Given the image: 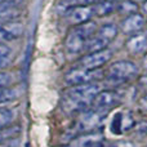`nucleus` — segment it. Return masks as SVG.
I'll use <instances>...</instances> for the list:
<instances>
[{
  "label": "nucleus",
  "mask_w": 147,
  "mask_h": 147,
  "mask_svg": "<svg viewBox=\"0 0 147 147\" xmlns=\"http://www.w3.org/2000/svg\"><path fill=\"white\" fill-rule=\"evenodd\" d=\"M101 90H103L101 83L70 86L62 96L61 106L67 114H81L90 109L94 98Z\"/></svg>",
  "instance_id": "1"
},
{
  "label": "nucleus",
  "mask_w": 147,
  "mask_h": 147,
  "mask_svg": "<svg viewBox=\"0 0 147 147\" xmlns=\"http://www.w3.org/2000/svg\"><path fill=\"white\" fill-rule=\"evenodd\" d=\"M138 76H140V67L137 66V63L129 59H121L112 62L107 67L103 79L109 85L116 88L132 83L133 80H137Z\"/></svg>",
  "instance_id": "2"
},
{
  "label": "nucleus",
  "mask_w": 147,
  "mask_h": 147,
  "mask_svg": "<svg viewBox=\"0 0 147 147\" xmlns=\"http://www.w3.org/2000/svg\"><path fill=\"white\" fill-rule=\"evenodd\" d=\"M97 30V25L94 22H86L83 25L74 26L70 32L66 36L65 47L67 53L70 54H79L81 52H85L89 39L92 38Z\"/></svg>",
  "instance_id": "3"
},
{
  "label": "nucleus",
  "mask_w": 147,
  "mask_h": 147,
  "mask_svg": "<svg viewBox=\"0 0 147 147\" xmlns=\"http://www.w3.org/2000/svg\"><path fill=\"white\" fill-rule=\"evenodd\" d=\"M136 123V115L130 109L114 110L109 123L110 133L114 136H123L128 132H132Z\"/></svg>",
  "instance_id": "4"
},
{
  "label": "nucleus",
  "mask_w": 147,
  "mask_h": 147,
  "mask_svg": "<svg viewBox=\"0 0 147 147\" xmlns=\"http://www.w3.org/2000/svg\"><path fill=\"white\" fill-rule=\"evenodd\" d=\"M117 32H119V28L114 23H106V25H102L101 27H97L96 32L89 39L85 52L90 53V52L106 49L109 44L117 36Z\"/></svg>",
  "instance_id": "5"
},
{
  "label": "nucleus",
  "mask_w": 147,
  "mask_h": 147,
  "mask_svg": "<svg viewBox=\"0 0 147 147\" xmlns=\"http://www.w3.org/2000/svg\"><path fill=\"white\" fill-rule=\"evenodd\" d=\"M105 78L103 70H86L81 67H75L71 69L65 75V81L67 85L75 86V85H85V84L92 83H99L101 79Z\"/></svg>",
  "instance_id": "6"
},
{
  "label": "nucleus",
  "mask_w": 147,
  "mask_h": 147,
  "mask_svg": "<svg viewBox=\"0 0 147 147\" xmlns=\"http://www.w3.org/2000/svg\"><path fill=\"white\" fill-rule=\"evenodd\" d=\"M121 105V96L116 90H101L94 98L92 109L109 115L112 110L117 109Z\"/></svg>",
  "instance_id": "7"
},
{
  "label": "nucleus",
  "mask_w": 147,
  "mask_h": 147,
  "mask_svg": "<svg viewBox=\"0 0 147 147\" xmlns=\"http://www.w3.org/2000/svg\"><path fill=\"white\" fill-rule=\"evenodd\" d=\"M106 117H107L106 114L99 112L90 107V109H88L86 111L80 114L75 128H76V130H79V132L83 133V134L90 133V132H93L94 129H97Z\"/></svg>",
  "instance_id": "8"
},
{
  "label": "nucleus",
  "mask_w": 147,
  "mask_h": 147,
  "mask_svg": "<svg viewBox=\"0 0 147 147\" xmlns=\"http://www.w3.org/2000/svg\"><path fill=\"white\" fill-rule=\"evenodd\" d=\"M112 58V52L110 49H102V51L90 52L83 56L78 62V67L86 70H99L103 67Z\"/></svg>",
  "instance_id": "9"
},
{
  "label": "nucleus",
  "mask_w": 147,
  "mask_h": 147,
  "mask_svg": "<svg viewBox=\"0 0 147 147\" xmlns=\"http://www.w3.org/2000/svg\"><path fill=\"white\" fill-rule=\"evenodd\" d=\"M63 147H105V138L102 133L90 132L79 134Z\"/></svg>",
  "instance_id": "10"
},
{
  "label": "nucleus",
  "mask_w": 147,
  "mask_h": 147,
  "mask_svg": "<svg viewBox=\"0 0 147 147\" xmlns=\"http://www.w3.org/2000/svg\"><path fill=\"white\" fill-rule=\"evenodd\" d=\"M67 22L72 26H79L83 23L90 22L92 17H94L93 5L92 7H75L65 12Z\"/></svg>",
  "instance_id": "11"
},
{
  "label": "nucleus",
  "mask_w": 147,
  "mask_h": 147,
  "mask_svg": "<svg viewBox=\"0 0 147 147\" xmlns=\"http://www.w3.org/2000/svg\"><path fill=\"white\" fill-rule=\"evenodd\" d=\"M147 20L145 18V16L141 14V13H134V14H130L128 17H125L121 21V25L120 28L124 34L128 35H136V34H140L143 30V27L146 26Z\"/></svg>",
  "instance_id": "12"
},
{
  "label": "nucleus",
  "mask_w": 147,
  "mask_h": 147,
  "mask_svg": "<svg viewBox=\"0 0 147 147\" xmlns=\"http://www.w3.org/2000/svg\"><path fill=\"white\" fill-rule=\"evenodd\" d=\"M23 35V25L17 21L9 22L5 25H0V45L7 44L8 41H12Z\"/></svg>",
  "instance_id": "13"
},
{
  "label": "nucleus",
  "mask_w": 147,
  "mask_h": 147,
  "mask_svg": "<svg viewBox=\"0 0 147 147\" xmlns=\"http://www.w3.org/2000/svg\"><path fill=\"white\" fill-rule=\"evenodd\" d=\"M127 51L132 56H145L147 52V34H136L127 40Z\"/></svg>",
  "instance_id": "14"
},
{
  "label": "nucleus",
  "mask_w": 147,
  "mask_h": 147,
  "mask_svg": "<svg viewBox=\"0 0 147 147\" xmlns=\"http://www.w3.org/2000/svg\"><path fill=\"white\" fill-rule=\"evenodd\" d=\"M20 16H21V9L17 5V3L0 4V25L14 22Z\"/></svg>",
  "instance_id": "15"
},
{
  "label": "nucleus",
  "mask_w": 147,
  "mask_h": 147,
  "mask_svg": "<svg viewBox=\"0 0 147 147\" xmlns=\"http://www.w3.org/2000/svg\"><path fill=\"white\" fill-rule=\"evenodd\" d=\"M117 8L116 1L114 0H99L97 4L93 5L94 17H105L114 13Z\"/></svg>",
  "instance_id": "16"
},
{
  "label": "nucleus",
  "mask_w": 147,
  "mask_h": 147,
  "mask_svg": "<svg viewBox=\"0 0 147 147\" xmlns=\"http://www.w3.org/2000/svg\"><path fill=\"white\" fill-rule=\"evenodd\" d=\"M14 58V52L8 44H1L0 45V71L8 67L12 63Z\"/></svg>",
  "instance_id": "17"
},
{
  "label": "nucleus",
  "mask_w": 147,
  "mask_h": 147,
  "mask_svg": "<svg viewBox=\"0 0 147 147\" xmlns=\"http://www.w3.org/2000/svg\"><path fill=\"white\" fill-rule=\"evenodd\" d=\"M98 1L99 0H61L58 7L59 9L66 12V10L75 7H92V5L97 4Z\"/></svg>",
  "instance_id": "18"
},
{
  "label": "nucleus",
  "mask_w": 147,
  "mask_h": 147,
  "mask_svg": "<svg viewBox=\"0 0 147 147\" xmlns=\"http://www.w3.org/2000/svg\"><path fill=\"white\" fill-rule=\"evenodd\" d=\"M13 119H14V114L12 110L0 106V132L9 128V125L13 123Z\"/></svg>",
  "instance_id": "19"
},
{
  "label": "nucleus",
  "mask_w": 147,
  "mask_h": 147,
  "mask_svg": "<svg viewBox=\"0 0 147 147\" xmlns=\"http://www.w3.org/2000/svg\"><path fill=\"white\" fill-rule=\"evenodd\" d=\"M116 10H119L120 14L128 17V16H130V14H134V13H137L138 5L136 4L134 1H132V0H125V1H121L120 4H117Z\"/></svg>",
  "instance_id": "20"
},
{
  "label": "nucleus",
  "mask_w": 147,
  "mask_h": 147,
  "mask_svg": "<svg viewBox=\"0 0 147 147\" xmlns=\"http://www.w3.org/2000/svg\"><path fill=\"white\" fill-rule=\"evenodd\" d=\"M133 136L138 140H143L147 137V121H140L136 123L134 128L132 129Z\"/></svg>",
  "instance_id": "21"
},
{
  "label": "nucleus",
  "mask_w": 147,
  "mask_h": 147,
  "mask_svg": "<svg viewBox=\"0 0 147 147\" xmlns=\"http://www.w3.org/2000/svg\"><path fill=\"white\" fill-rule=\"evenodd\" d=\"M10 75L4 71H0V94H3L4 92L8 90L10 85Z\"/></svg>",
  "instance_id": "22"
},
{
  "label": "nucleus",
  "mask_w": 147,
  "mask_h": 147,
  "mask_svg": "<svg viewBox=\"0 0 147 147\" xmlns=\"http://www.w3.org/2000/svg\"><path fill=\"white\" fill-rule=\"evenodd\" d=\"M136 85H137L138 90L142 93V96L147 94V74H145V75H142V76H138Z\"/></svg>",
  "instance_id": "23"
},
{
  "label": "nucleus",
  "mask_w": 147,
  "mask_h": 147,
  "mask_svg": "<svg viewBox=\"0 0 147 147\" xmlns=\"http://www.w3.org/2000/svg\"><path fill=\"white\" fill-rule=\"evenodd\" d=\"M14 134H16V132H10L9 128L1 130V132H0V145H4L5 142L12 141V138L14 137Z\"/></svg>",
  "instance_id": "24"
},
{
  "label": "nucleus",
  "mask_w": 147,
  "mask_h": 147,
  "mask_svg": "<svg viewBox=\"0 0 147 147\" xmlns=\"http://www.w3.org/2000/svg\"><path fill=\"white\" fill-rule=\"evenodd\" d=\"M138 109H140V111L142 112L143 115L147 116V94L141 96L140 101H138Z\"/></svg>",
  "instance_id": "25"
},
{
  "label": "nucleus",
  "mask_w": 147,
  "mask_h": 147,
  "mask_svg": "<svg viewBox=\"0 0 147 147\" xmlns=\"http://www.w3.org/2000/svg\"><path fill=\"white\" fill-rule=\"evenodd\" d=\"M142 66H143V69L147 71V52H146V54L142 57Z\"/></svg>",
  "instance_id": "26"
},
{
  "label": "nucleus",
  "mask_w": 147,
  "mask_h": 147,
  "mask_svg": "<svg viewBox=\"0 0 147 147\" xmlns=\"http://www.w3.org/2000/svg\"><path fill=\"white\" fill-rule=\"evenodd\" d=\"M142 12L145 13V14H147V0L142 4Z\"/></svg>",
  "instance_id": "27"
},
{
  "label": "nucleus",
  "mask_w": 147,
  "mask_h": 147,
  "mask_svg": "<svg viewBox=\"0 0 147 147\" xmlns=\"http://www.w3.org/2000/svg\"><path fill=\"white\" fill-rule=\"evenodd\" d=\"M8 3H17V0H0V4H8Z\"/></svg>",
  "instance_id": "28"
},
{
  "label": "nucleus",
  "mask_w": 147,
  "mask_h": 147,
  "mask_svg": "<svg viewBox=\"0 0 147 147\" xmlns=\"http://www.w3.org/2000/svg\"><path fill=\"white\" fill-rule=\"evenodd\" d=\"M132 1H134L136 4H137V3H145L146 0H132Z\"/></svg>",
  "instance_id": "29"
},
{
  "label": "nucleus",
  "mask_w": 147,
  "mask_h": 147,
  "mask_svg": "<svg viewBox=\"0 0 147 147\" xmlns=\"http://www.w3.org/2000/svg\"><path fill=\"white\" fill-rule=\"evenodd\" d=\"M114 1H116V0H114Z\"/></svg>",
  "instance_id": "30"
},
{
  "label": "nucleus",
  "mask_w": 147,
  "mask_h": 147,
  "mask_svg": "<svg viewBox=\"0 0 147 147\" xmlns=\"http://www.w3.org/2000/svg\"><path fill=\"white\" fill-rule=\"evenodd\" d=\"M146 25H147V22H146Z\"/></svg>",
  "instance_id": "31"
}]
</instances>
